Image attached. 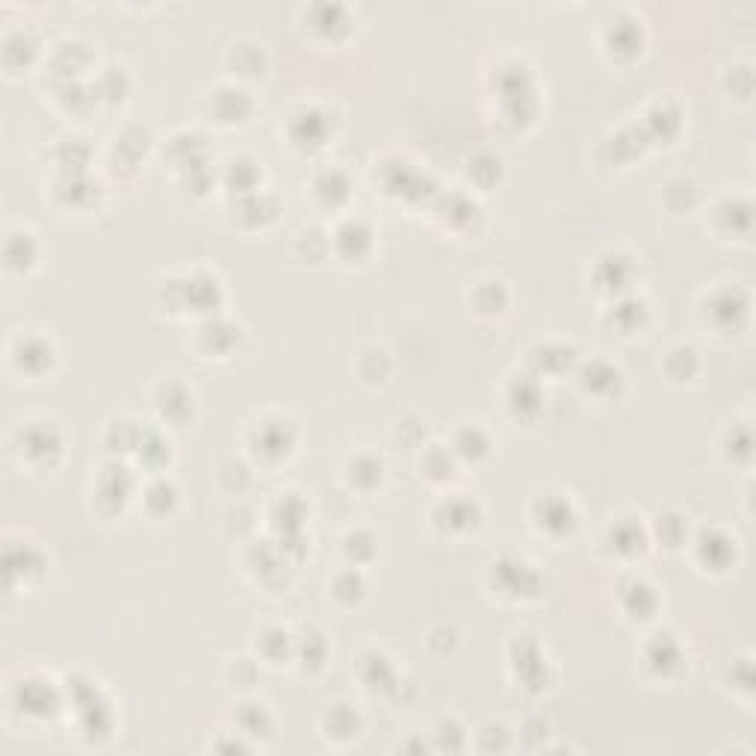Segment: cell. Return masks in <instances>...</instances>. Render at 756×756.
<instances>
[{
	"instance_id": "6da1fadb",
	"label": "cell",
	"mask_w": 756,
	"mask_h": 756,
	"mask_svg": "<svg viewBox=\"0 0 756 756\" xmlns=\"http://www.w3.org/2000/svg\"><path fill=\"white\" fill-rule=\"evenodd\" d=\"M62 686H65V709H74L77 739L86 745L110 742L112 730H116V712L104 688L92 676L83 674L69 676Z\"/></svg>"
},
{
	"instance_id": "7a4b0ae2",
	"label": "cell",
	"mask_w": 756,
	"mask_h": 756,
	"mask_svg": "<svg viewBox=\"0 0 756 756\" xmlns=\"http://www.w3.org/2000/svg\"><path fill=\"white\" fill-rule=\"evenodd\" d=\"M62 709H65V686L53 683L51 676L27 674L10 688V712H15L21 721L45 724L62 716Z\"/></svg>"
},
{
	"instance_id": "3957f363",
	"label": "cell",
	"mask_w": 756,
	"mask_h": 756,
	"mask_svg": "<svg viewBox=\"0 0 756 756\" xmlns=\"http://www.w3.org/2000/svg\"><path fill=\"white\" fill-rule=\"evenodd\" d=\"M488 576H491L494 595L512 600V603H529V600H538L544 595V576L524 555L494 559L488 567Z\"/></svg>"
},
{
	"instance_id": "277c9868",
	"label": "cell",
	"mask_w": 756,
	"mask_h": 756,
	"mask_svg": "<svg viewBox=\"0 0 756 756\" xmlns=\"http://www.w3.org/2000/svg\"><path fill=\"white\" fill-rule=\"evenodd\" d=\"M62 432L60 425L45 417L27 420L15 429V453H19L21 465L33 467V470H53L62 458Z\"/></svg>"
},
{
	"instance_id": "5b68a950",
	"label": "cell",
	"mask_w": 756,
	"mask_h": 756,
	"mask_svg": "<svg viewBox=\"0 0 756 756\" xmlns=\"http://www.w3.org/2000/svg\"><path fill=\"white\" fill-rule=\"evenodd\" d=\"M296 444H299V432H296V423L284 413H269V417H261L257 423L249 429V437H245V446L252 458H257L261 465H281L287 461L292 453H296Z\"/></svg>"
},
{
	"instance_id": "8992f818",
	"label": "cell",
	"mask_w": 756,
	"mask_h": 756,
	"mask_svg": "<svg viewBox=\"0 0 756 756\" xmlns=\"http://www.w3.org/2000/svg\"><path fill=\"white\" fill-rule=\"evenodd\" d=\"M133 494H136V476L131 467H124L116 458L92 476V500L98 505V515H119Z\"/></svg>"
},
{
	"instance_id": "52a82bcc",
	"label": "cell",
	"mask_w": 756,
	"mask_h": 756,
	"mask_svg": "<svg viewBox=\"0 0 756 756\" xmlns=\"http://www.w3.org/2000/svg\"><path fill=\"white\" fill-rule=\"evenodd\" d=\"M747 313H751V296L742 287H718L706 296L704 316L706 323H712L718 334H739L747 325Z\"/></svg>"
},
{
	"instance_id": "ba28073f",
	"label": "cell",
	"mask_w": 756,
	"mask_h": 756,
	"mask_svg": "<svg viewBox=\"0 0 756 756\" xmlns=\"http://www.w3.org/2000/svg\"><path fill=\"white\" fill-rule=\"evenodd\" d=\"M508 659L520 688L529 695H544L550 688V662L541 645L532 636H517L508 647Z\"/></svg>"
},
{
	"instance_id": "9c48e42d",
	"label": "cell",
	"mask_w": 756,
	"mask_h": 756,
	"mask_svg": "<svg viewBox=\"0 0 756 756\" xmlns=\"http://www.w3.org/2000/svg\"><path fill=\"white\" fill-rule=\"evenodd\" d=\"M334 112L320 104H304L287 119V136L299 152H320L328 136H334Z\"/></svg>"
},
{
	"instance_id": "30bf717a",
	"label": "cell",
	"mask_w": 756,
	"mask_h": 756,
	"mask_svg": "<svg viewBox=\"0 0 756 756\" xmlns=\"http://www.w3.org/2000/svg\"><path fill=\"white\" fill-rule=\"evenodd\" d=\"M695 562L706 574H727L730 567H736L739 559V541L736 535L724 532V529H700V532L688 541Z\"/></svg>"
},
{
	"instance_id": "8fae6325",
	"label": "cell",
	"mask_w": 756,
	"mask_h": 756,
	"mask_svg": "<svg viewBox=\"0 0 756 756\" xmlns=\"http://www.w3.org/2000/svg\"><path fill=\"white\" fill-rule=\"evenodd\" d=\"M641 659H645V668L656 680H676L688 668L686 647L680 641V636H674L671 629H659L653 636L647 638L645 650H641Z\"/></svg>"
},
{
	"instance_id": "7c38bea8",
	"label": "cell",
	"mask_w": 756,
	"mask_h": 756,
	"mask_svg": "<svg viewBox=\"0 0 756 756\" xmlns=\"http://www.w3.org/2000/svg\"><path fill=\"white\" fill-rule=\"evenodd\" d=\"M532 524L538 532L559 541V538L574 535L576 524H579V512L567 494H541L532 503Z\"/></svg>"
},
{
	"instance_id": "4fadbf2b",
	"label": "cell",
	"mask_w": 756,
	"mask_h": 756,
	"mask_svg": "<svg viewBox=\"0 0 756 756\" xmlns=\"http://www.w3.org/2000/svg\"><path fill=\"white\" fill-rule=\"evenodd\" d=\"M204 110L211 116V121L223 124V128H233V124H242L254 110L252 92L240 86V83H219L207 92L204 98Z\"/></svg>"
},
{
	"instance_id": "5bb4252c",
	"label": "cell",
	"mask_w": 756,
	"mask_h": 756,
	"mask_svg": "<svg viewBox=\"0 0 756 756\" xmlns=\"http://www.w3.org/2000/svg\"><path fill=\"white\" fill-rule=\"evenodd\" d=\"M432 524L444 535H470L482 524V505L467 494H446L437 500L432 512Z\"/></svg>"
},
{
	"instance_id": "9a60e30c",
	"label": "cell",
	"mask_w": 756,
	"mask_h": 756,
	"mask_svg": "<svg viewBox=\"0 0 756 756\" xmlns=\"http://www.w3.org/2000/svg\"><path fill=\"white\" fill-rule=\"evenodd\" d=\"M10 358L15 363V370L27 379H39V375L51 373L57 363V346L51 337L45 334H19L10 346Z\"/></svg>"
},
{
	"instance_id": "2e32d148",
	"label": "cell",
	"mask_w": 756,
	"mask_h": 756,
	"mask_svg": "<svg viewBox=\"0 0 756 756\" xmlns=\"http://www.w3.org/2000/svg\"><path fill=\"white\" fill-rule=\"evenodd\" d=\"M175 284V304L187 311L216 313L223 302V281L213 273H190Z\"/></svg>"
},
{
	"instance_id": "e0dca14e",
	"label": "cell",
	"mask_w": 756,
	"mask_h": 756,
	"mask_svg": "<svg viewBox=\"0 0 756 756\" xmlns=\"http://www.w3.org/2000/svg\"><path fill=\"white\" fill-rule=\"evenodd\" d=\"M154 411L160 417L163 429L172 425V429H183V425L192 423L195 417V396L183 382L178 379H163L154 391Z\"/></svg>"
},
{
	"instance_id": "ac0fdd59",
	"label": "cell",
	"mask_w": 756,
	"mask_h": 756,
	"mask_svg": "<svg viewBox=\"0 0 756 756\" xmlns=\"http://www.w3.org/2000/svg\"><path fill=\"white\" fill-rule=\"evenodd\" d=\"M375 231L361 216H346L332 231V252L346 263H361L373 254Z\"/></svg>"
},
{
	"instance_id": "d6986e66",
	"label": "cell",
	"mask_w": 756,
	"mask_h": 756,
	"mask_svg": "<svg viewBox=\"0 0 756 756\" xmlns=\"http://www.w3.org/2000/svg\"><path fill=\"white\" fill-rule=\"evenodd\" d=\"M363 733L361 709L352 700H334L325 706L323 718H320V736L334 747H346L358 742Z\"/></svg>"
},
{
	"instance_id": "ffe728a7",
	"label": "cell",
	"mask_w": 756,
	"mask_h": 756,
	"mask_svg": "<svg viewBox=\"0 0 756 756\" xmlns=\"http://www.w3.org/2000/svg\"><path fill=\"white\" fill-rule=\"evenodd\" d=\"M576 384L585 396L595 399H612L624 387V373L621 367L609 358H591V361L576 363Z\"/></svg>"
},
{
	"instance_id": "44dd1931",
	"label": "cell",
	"mask_w": 756,
	"mask_h": 756,
	"mask_svg": "<svg viewBox=\"0 0 756 756\" xmlns=\"http://www.w3.org/2000/svg\"><path fill=\"white\" fill-rule=\"evenodd\" d=\"M358 680H361L367 692L382 697L396 695V692L405 686L403 676L396 671L394 659L387 653H382V650H367V653L361 656V662H358Z\"/></svg>"
},
{
	"instance_id": "7402d4cb",
	"label": "cell",
	"mask_w": 756,
	"mask_h": 756,
	"mask_svg": "<svg viewBox=\"0 0 756 756\" xmlns=\"http://www.w3.org/2000/svg\"><path fill=\"white\" fill-rule=\"evenodd\" d=\"M45 574V555L36 544L31 541H21V544H7V553H3V579H7V588H15L19 583L31 585L33 579H39Z\"/></svg>"
},
{
	"instance_id": "603a6c76",
	"label": "cell",
	"mask_w": 756,
	"mask_h": 756,
	"mask_svg": "<svg viewBox=\"0 0 756 756\" xmlns=\"http://www.w3.org/2000/svg\"><path fill=\"white\" fill-rule=\"evenodd\" d=\"M233 730L240 736L249 739L254 747L261 745V742H269L275 736L273 709L263 704V700H254V697L240 700V704L233 706Z\"/></svg>"
},
{
	"instance_id": "cb8c5ba5",
	"label": "cell",
	"mask_w": 756,
	"mask_h": 756,
	"mask_svg": "<svg viewBox=\"0 0 756 756\" xmlns=\"http://www.w3.org/2000/svg\"><path fill=\"white\" fill-rule=\"evenodd\" d=\"M152 148V131L142 124H128L110 140V169L112 172H124V169H136L145 152Z\"/></svg>"
},
{
	"instance_id": "d4e9b609",
	"label": "cell",
	"mask_w": 756,
	"mask_h": 756,
	"mask_svg": "<svg viewBox=\"0 0 756 756\" xmlns=\"http://www.w3.org/2000/svg\"><path fill=\"white\" fill-rule=\"evenodd\" d=\"M647 544H650V529L638 524L636 517H617L609 524L605 547L617 559H624V562L626 559H641L647 553Z\"/></svg>"
},
{
	"instance_id": "484cf974",
	"label": "cell",
	"mask_w": 756,
	"mask_h": 756,
	"mask_svg": "<svg viewBox=\"0 0 756 756\" xmlns=\"http://www.w3.org/2000/svg\"><path fill=\"white\" fill-rule=\"evenodd\" d=\"M505 405L508 411L515 413L517 420H535L538 413L544 411V387L541 379L535 373L515 375L508 387H505Z\"/></svg>"
},
{
	"instance_id": "4316f807",
	"label": "cell",
	"mask_w": 756,
	"mask_h": 756,
	"mask_svg": "<svg viewBox=\"0 0 756 756\" xmlns=\"http://www.w3.org/2000/svg\"><path fill=\"white\" fill-rule=\"evenodd\" d=\"M633 278H636V257H629V254L624 252L603 254L595 266L597 287H600L605 296H612V299L629 292Z\"/></svg>"
},
{
	"instance_id": "83f0119b",
	"label": "cell",
	"mask_w": 756,
	"mask_h": 756,
	"mask_svg": "<svg viewBox=\"0 0 756 756\" xmlns=\"http://www.w3.org/2000/svg\"><path fill=\"white\" fill-rule=\"evenodd\" d=\"M621 609L629 621H653L656 612H659V591H656L653 583H647L645 576H629L624 585H621Z\"/></svg>"
},
{
	"instance_id": "f1b7e54d",
	"label": "cell",
	"mask_w": 756,
	"mask_h": 756,
	"mask_svg": "<svg viewBox=\"0 0 756 756\" xmlns=\"http://www.w3.org/2000/svg\"><path fill=\"white\" fill-rule=\"evenodd\" d=\"M311 195L313 202L320 204V207H325V211H340V207H346V202L352 199L349 175H346L344 169L325 166L320 172H313Z\"/></svg>"
},
{
	"instance_id": "f546056e",
	"label": "cell",
	"mask_w": 756,
	"mask_h": 756,
	"mask_svg": "<svg viewBox=\"0 0 756 756\" xmlns=\"http://www.w3.org/2000/svg\"><path fill=\"white\" fill-rule=\"evenodd\" d=\"M384 476H387V467H384V458L375 453H355L349 455V461L344 467L346 484L358 491V494H373L384 484Z\"/></svg>"
},
{
	"instance_id": "4dcf8cb0",
	"label": "cell",
	"mask_w": 756,
	"mask_h": 756,
	"mask_svg": "<svg viewBox=\"0 0 756 756\" xmlns=\"http://www.w3.org/2000/svg\"><path fill=\"white\" fill-rule=\"evenodd\" d=\"M39 254L41 245L31 228L7 231V240H3V261H7V269H10V273H31L33 266L39 263Z\"/></svg>"
},
{
	"instance_id": "1f68e13d",
	"label": "cell",
	"mask_w": 756,
	"mask_h": 756,
	"mask_svg": "<svg viewBox=\"0 0 756 756\" xmlns=\"http://www.w3.org/2000/svg\"><path fill=\"white\" fill-rule=\"evenodd\" d=\"M529 363H532V373L544 379V375H562L576 370L579 355L571 344H538L529 352Z\"/></svg>"
},
{
	"instance_id": "d6a6232c",
	"label": "cell",
	"mask_w": 756,
	"mask_h": 756,
	"mask_svg": "<svg viewBox=\"0 0 756 756\" xmlns=\"http://www.w3.org/2000/svg\"><path fill=\"white\" fill-rule=\"evenodd\" d=\"M647 316H650V308L641 296L636 292H624V296H615L612 299V308L605 313L609 325L615 328L617 334H636L645 328Z\"/></svg>"
},
{
	"instance_id": "836d02e7",
	"label": "cell",
	"mask_w": 756,
	"mask_h": 756,
	"mask_svg": "<svg viewBox=\"0 0 756 756\" xmlns=\"http://www.w3.org/2000/svg\"><path fill=\"white\" fill-rule=\"evenodd\" d=\"M449 446L461 465H479L491 455L494 444H491V434L484 432L479 423H461L449 437Z\"/></svg>"
},
{
	"instance_id": "e575fe53",
	"label": "cell",
	"mask_w": 756,
	"mask_h": 756,
	"mask_svg": "<svg viewBox=\"0 0 756 756\" xmlns=\"http://www.w3.org/2000/svg\"><path fill=\"white\" fill-rule=\"evenodd\" d=\"M240 340V325L228 323L223 316H207L199 325V349L207 358H225Z\"/></svg>"
},
{
	"instance_id": "d590c367",
	"label": "cell",
	"mask_w": 756,
	"mask_h": 756,
	"mask_svg": "<svg viewBox=\"0 0 756 756\" xmlns=\"http://www.w3.org/2000/svg\"><path fill=\"white\" fill-rule=\"evenodd\" d=\"M328 638H325L323 629L316 626H304L302 633L296 636V650H292V659L299 662L304 674H320L328 662Z\"/></svg>"
},
{
	"instance_id": "8d00e7d4",
	"label": "cell",
	"mask_w": 756,
	"mask_h": 756,
	"mask_svg": "<svg viewBox=\"0 0 756 756\" xmlns=\"http://www.w3.org/2000/svg\"><path fill=\"white\" fill-rule=\"evenodd\" d=\"M136 458H140V467H145L152 476H163L166 467L172 461V441L166 437L163 429H154V425H145V434H142L140 446H136Z\"/></svg>"
},
{
	"instance_id": "74e56055",
	"label": "cell",
	"mask_w": 756,
	"mask_h": 756,
	"mask_svg": "<svg viewBox=\"0 0 756 756\" xmlns=\"http://www.w3.org/2000/svg\"><path fill=\"white\" fill-rule=\"evenodd\" d=\"M263 169L261 163L252 160V157H231L225 163L223 183L225 190L231 192V199H242V195H252V192L261 190Z\"/></svg>"
},
{
	"instance_id": "f35d334b",
	"label": "cell",
	"mask_w": 756,
	"mask_h": 756,
	"mask_svg": "<svg viewBox=\"0 0 756 756\" xmlns=\"http://www.w3.org/2000/svg\"><path fill=\"white\" fill-rule=\"evenodd\" d=\"M508 302H512V292L503 278H479L470 287V308L482 316H503Z\"/></svg>"
},
{
	"instance_id": "ab89813d",
	"label": "cell",
	"mask_w": 756,
	"mask_h": 756,
	"mask_svg": "<svg viewBox=\"0 0 756 756\" xmlns=\"http://www.w3.org/2000/svg\"><path fill=\"white\" fill-rule=\"evenodd\" d=\"M292 650H296V636H292L290 629H284V626H266L254 638V653L263 662H269V665L290 662Z\"/></svg>"
},
{
	"instance_id": "60d3db41",
	"label": "cell",
	"mask_w": 756,
	"mask_h": 756,
	"mask_svg": "<svg viewBox=\"0 0 756 756\" xmlns=\"http://www.w3.org/2000/svg\"><path fill=\"white\" fill-rule=\"evenodd\" d=\"M142 508L152 517H169L178 505V488L166 476H154L152 482L140 488Z\"/></svg>"
},
{
	"instance_id": "b9f144b4",
	"label": "cell",
	"mask_w": 756,
	"mask_h": 756,
	"mask_svg": "<svg viewBox=\"0 0 756 756\" xmlns=\"http://www.w3.org/2000/svg\"><path fill=\"white\" fill-rule=\"evenodd\" d=\"M650 541H656L659 547L665 550H683L692 541L688 535V517H683L680 512H665L659 515L650 526Z\"/></svg>"
},
{
	"instance_id": "7bdbcfd3",
	"label": "cell",
	"mask_w": 756,
	"mask_h": 756,
	"mask_svg": "<svg viewBox=\"0 0 756 756\" xmlns=\"http://www.w3.org/2000/svg\"><path fill=\"white\" fill-rule=\"evenodd\" d=\"M458 458H455L453 446L449 444H425L423 453H420V470H423L425 479H432V482H446V479H453L455 470H458Z\"/></svg>"
},
{
	"instance_id": "ee69618b",
	"label": "cell",
	"mask_w": 756,
	"mask_h": 756,
	"mask_svg": "<svg viewBox=\"0 0 756 756\" xmlns=\"http://www.w3.org/2000/svg\"><path fill=\"white\" fill-rule=\"evenodd\" d=\"M700 373V355H697L695 346L676 344L668 349L665 355V375L671 382L686 384L692 382L695 375Z\"/></svg>"
},
{
	"instance_id": "f6af8a7d",
	"label": "cell",
	"mask_w": 756,
	"mask_h": 756,
	"mask_svg": "<svg viewBox=\"0 0 756 756\" xmlns=\"http://www.w3.org/2000/svg\"><path fill=\"white\" fill-rule=\"evenodd\" d=\"M434 742L432 747L434 751H449V754H461V751H467L470 747V730H467L458 718L446 716L441 718V724L434 727Z\"/></svg>"
},
{
	"instance_id": "bcb514c9",
	"label": "cell",
	"mask_w": 756,
	"mask_h": 756,
	"mask_svg": "<svg viewBox=\"0 0 756 756\" xmlns=\"http://www.w3.org/2000/svg\"><path fill=\"white\" fill-rule=\"evenodd\" d=\"M363 595H367V583H363V574L358 567L349 565L332 579V597L340 605H346V609L361 605Z\"/></svg>"
},
{
	"instance_id": "7dc6e473",
	"label": "cell",
	"mask_w": 756,
	"mask_h": 756,
	"mask_svg": "<svg viewBox=\"0 0 756 756\" xmlns=\"http://www.w3.org/2000/svg\"><path fill=\"white\" fill-rule=\"evenodd\" d=\"M375 553H379V541H375V535L370 529H349L344 535V555L352 567L373 562Z\"/></svg>"
},
{
	"instance_id": "c3c4849f",
	"label": "cell",
	"mask_w": 756,
	"mask_h": 756,
	"mask_svg": "<svg viewBox=\"0 0 756 756\" xmlns=\"http://www.w3.org/2000/svg\"><path fill=\"white\" fill-rule=\"evenodd\" d=\"M470 747L482 751V754H494V751H508L512 747V730L503 721H484L476 736L470 739Z\"/></svg>"
},
{
	"instance_id": "681fc988",
	"label": "cell",
	"mask_w": 756,
	"mask_h": 756,
	"mask_svg": "<svg viewBox=\"0 0 756 756\" xmlns=\"http://www.w3.org/2000/svg\"><path fill=\"white\" fill-rule=\"evenodd\" d=\"M361 355H363V358H370V361H373V370L361 375L363 382H370V384H384V382H387V375L394 373V361H391V352H387L384 346L373 344V346H367V349H363Z\"/></svg>"
},
{
	"instance_id": "f907efd6",
	"label": "cell",
	"mask_w": 756,
	"mask_h": 756,
	"mask_svg": "<svg viewBox=\"0 0 756 756\" xmlns=\"http://www.w3.org/2000/svg\"><path fill=\"white\" fill-rule=\"evenodd\" d=\"M739 434L742 437H733V432L727 434L730 441L724 444V453H727V458H733V461H751V449H754V441H751V429H739Z\"/></svg>"
}]
</instances>
